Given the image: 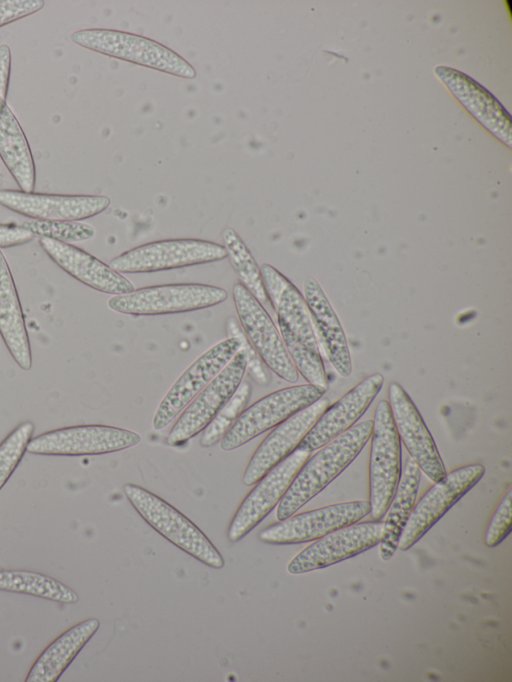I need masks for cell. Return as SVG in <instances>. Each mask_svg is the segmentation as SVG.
Returning a JSON list of instances; mask_svg holds the SVG:
<instances>
[{"instance_id":"6da1fadb","label":"cell","mask_w":512,"mask_h":682,"mask_svg":"<svg viewBox=\"0 0 512 682\" xmlns=\"http://www.w3.org/2000/svg\"><path fill=\"white\" fill-rule=\"evenodd\" d=\"M260 270L279 333L298 373L309 384L327 389V373L303 294L272 265L263 264Z\"/></svg>"},{"instance_id":"f546056e","label":"cell","mask_w":512,"mask_h":682,"mask_svg":"<svg viewBox=\"0 0 512 682\" xmlns=\"http://www.w3.org/2000/svg\"><path fill=\"white\" fill-rule=\"evenodd\" d=\"M251 394V384L248 381L241 382L228 403L202 430L203 432L199 440L201 447L209 448L221 441L229 428L246 408Z\"/></svg>"},{"instance_id":"4dcf8cb0","label":"cell","mask_w":512,"mask_h":682,"mask_svg":"<svg viewBox=\"0 0 512 682\" xmlns=\"http://www.w3.org/2000/svg\"><path fill=\"white\" fill-rule=\"evenodd\" d=\"M34 424L20 423L0 443V490L20 463L32 438Z\"/></svg>"},{"instance_id":"8fae6325","label":"cell","mask_w":512,"mask_h":682,"mask_svg":"<svg viewBox=\"0 0 512 682\" xmlns=\"http://www.w3.org/2000/svg\"><path fill=\"white\" fill-rule=\"evenodd\" d=\"M232 297L245 337L264 365L281 379L297 382L299 373L263 305L242 283L233 285Z\"/></svg>"},{"instance_id":"7a4b0ae2","label":"cell","mask_w":512,"mask_h":682,"mask_svg":"<svg viewBox=\"0 0 512 682\" xmlns=\"http://www.w3.org/2000/svg\"><path fill=\"white\" fill-rule=\"evenodd\" d=\"M372 420L353 425L305 461L278 503V521L295 514L341 474L370 439Z\"/></svg>"},{"instance_id":"ffe728a7","label":"cell","mask_w":512,"mask_h":682,"mask_svg":"<svg viewBox=\"0 0 512 682\" xmlns=\"http://www.w3.org/2000/svg\"><path fill=\"white\" fill-rule=\"evenodd\" d=\"M383 383L384 377L374 373L356 384L324 410L297 448L311 453L355 425L378 395Z\"/></svg>"},{"instance_id":"3957f363","label":"cell","mask_w":512,"mask_h":682,"mask_svg":"<svg viewBox=\"0 0 512 682\" xmlns=\"http://www.w3.org/2000/svg\"><path fill=\"white\" fill-rule=\"evenodd\" d=\"M124 493L138 514L155 531L201 563L220 569L224 559L206 535L179 510L145 488L127 483Z\"/></svg>"},{"instance_id":"d590c367","label":"cell","mask_w":512,"mask_h":682,"mask_svg":"<svg viewBox=\"0 0 512 682\" xmlns=\"http://www.w3.org/2000/svg\"><path fill=\"white\" fill-rule=\"evenodd\" d=\"M34 237L33 233L22 225L0 223V249L26 244Z\"/></svg>"},{"instance_id":"7c38bea8","label":"cell","mask_w":512,"mask_h":682,"mask_svg":"<svg viewBox=\"0 0 512 682\" xmlns=\"http://www.w3.org/2000/svg\"><path fill=\"white\" fill-rule=\"evenodd\" d=\"M246 368L247 353L241 346L230 362L179 414L166 443L169 446H178L202 431L236 392Z\"/></svg>"},{"instance_id":"9a60e30c","label":"cell","mask_w":512,"mask_h":682,"mask_svg":"<svg viewBox=\"0 0 512 682\" xmlns=\"http://www.w3.org/2000/svg\"><path fill=\"white\" fill-rule=\"evenodd\" d=\"M310 454L307 450L296 448L255 483L229 524L227 536L231 542L241 540L278 505Z\"/></svg>"},{"instance_id":"1f68e13d","label":"cell","mask_w":512,"mask_h":682,"mask_svg":"<svg viewBox=\"0 0 512 682\" xmlns=\"http://www.w3.org/2000/svg\"><path fill=\"white\" fill-rule=\"evenodd\" d=\"M39 238H50L64 243L82 242L94 237L93 226L80 221L30 220L22 224Z\"/></svg>"},{"instance_id":"cb8c5ba5","label":"cell","mask_w":512,"mask_h":682,"mask_svg":"<svg viewBox=\"0 0 512 682\" xmlns=\"http://www.w3.org/2000/svg\"><path fill=\"white\" fill-rule=\"evenodd\" d=\"M100 622L85 619L56 637L31 666L26 682H55L97 632Z\"/></svg>"},{"instance_id":"f1b7e54d","label":"cell","mask_w":512,"mask_h":682,"mask_svg":"<svg viewBox=\"0 0 512 682\" xmlns=\"http://www.w3.org/2000/svg\"><path fill=\"white\" fill-rule=\"evenodd\" d=\"M222 238L232 268L241 283L261 304L266 303L268 298L260 267L242 238L232 228H226L222 233Z\"/></svg>"},{"instance_id":"e575fe53","label":"cell","mask_w":512,"mask_h":682,"mask_svg":"<svg viewBox=\"0 0 512 682\" xmlns=\"http://www.w3.org/2000/svg\"><path fill=\"white\" fill-rule=\"evenodd\" d=\"M43 7L42 0H0V27L30 16Z\"/></svg>"},{"instance_id":"277c9868","label":"cell","mask_w":512,"mask_h":682,"mask_svg":"<svg viewBox=\"0 0 512 682\" xmlns=\"http://www.w3.org/2000/svg\"><path fill=\"white\" fill-rule=\"evenodd\" d=\"M71 41L88 50L178 77L192 79L194 68L168 47L149 38L111 29H82Z\"/></svg>"},{"instance_id":"8d00e7d4","label":"cell","mask_w":512,"mask_h":682,"mask_svg":"<svg viewBox=\"0 0 512 682\" xmlns=\"http://www.w3.org/2000/svg\"><path fill=\"white\" fill-rule=\"evenodd\" d=\"M11 73V51L8 45H0V116L6 107Z\"/></svg>"},{"instance_id":"4316f807","label":"cell","mask_w":512,"mask_h":682,"mask_svg":"<svg viewBox=\"0 0 512 682\" xmlns=\"http://www.w3.org/2000/svg\"><path fill=\"white\" fill-rule=\"evenodd\" d=\"M0 158L21 191L33 192L36 169L26 135L11 108L0 116Z\"/></svg>"},{"instance_id":"7402d4cb","label":"cell","mask_w":512,"mask_h":682,"mask_svg":"<svg viewBox=\"0 0 512 682\" xmlns=\"http://www.w3.org/2000/svg\"><path fill=\"white\" fill-rule=\"evenodd\" d=\"M304 299L314 332L327 359L342 377L352 373L351 355L345 332L320 284L308 277L304 281Z\"/></svg>"},{"instance_id":"ba28073f","label":"cell","mask_w":512,"mask_h":682,"mask_svg":"<svg viewBox=\"0 0 512 682\" xmlns=\"http://www.w3.org/2000/svg\"><path fill=\"white\" fill-rule=\"evenodd\" d=\"M227 257L223 245L194 239L152 241L113 258L109 266L119 273H151L211 263Z\"/></svg>"},{"instance_id":"d6986e66","label":"cell","mask_w":512,"mask_h":682,"mask_svg":"<svg viewBox=\"0 0 512 682\" xmlns=\"http://www.w3.org/2000/svg\"><path fill=\"white\" fill-rule=\"evenodd\" d=\"M329 404L327 398H320L275 426L251 456L243 474V483L254 485L289 456Z\"/></svg>"},{"instance_id":"836d02e7","label":"cell","mask_w":512,"mask_h":682,"mask_svg":"<svg viewBox=\"0 0 512 682\" xmlns=\"http://www.w3.org/2000/svg\"><path fill=\"white\" fill-rule=\"evenodd\" d=\"M229 332L231 336H238L242 342V347L245 349L247 353V368L246 372L250 375V377L259 385L262 386H267L270 383L271 376L266 369L265 366H263V362L258 356V354L255 352V350L252 348L248 340L246 339L245 335L242 333V331L239 329V327L234 323L232 320L231 323L228 324Z\"/></svg>"},{"instance_id":"d6a6232c","label":"cell","mask_w":512,"mask_h":682,"mask_svg":"<svg viewBox=\"0 0 512 682\" xmlns=\"http://www.w3.org/2000/svg\"><path fill=\"white\" fill-rule=\"evenodd\" d=\"M512 529V490L509 487L495 509L484 534V544L493 548L510 534Z\"/></svg>"},{"instance_id":"484cf974","label":"cell","mask_w":512,"mask_h":682,"mask_svg":"<svg viewBox=\"0 0 512 682\" xmlns=\"http://www.w3.org/2000/svg\"><path fill=\"white\" fill-rule=\"evenodd\" d=\"M436 72L446 82L454 95L459 98L460 102L466 106L467 110L510 146L509 115L497 100L466 76V85L471 91L469 92L462 81V74L450 68L440 67L436 69Z\"/></svg>"},{"instance_id":"30bf717a","label":"cell","mask_w":512,"mask_h":682,"mask_svg":"<svg viewBox=\"0 0 512 682\" xmlns=\"http://www.w3.org/2000/svg\"><path fill=\"white\" fill-rule=\"evenodd\" d=\"M485 467L480 463L461 466L434 482L415 503L403 529L397 549L407 551L443 517L483 477Z\"/></svg>"},{"instance_id":"8992f818","label":"cell","mask_w":512,"mask_h":682,"mask_svg":"<svg viewBox=\"0 0 512 682\" xmlns=\"http://www.w3.org/2000/svg\"><path fill=\"white\" fill-rule=\"evenodd\" d=\"M370 436L369 504L373 520H381L395 493L402 472L401 441L388 401L374 411Z\"/></svg>"},{"instance_id":"4fadbf2b","label":"cell","mask_w":512,"mask_h":682,"mask_svg":"<svg viewBox=\"0 0 512 682\" xmlns=\"http://www.w3.org/2000/svg\"><path fill=\"white\" fill-rule=\"evenodd\" d=\"M238 336H230L199 356L174 382L160 402L152 426L160 431L166 428L206 385L230 362L240 350Z\"/></svg>"},{"instance_id":"9c48e42d","label":"cell","mask_w":512,"mask_h":682,"mask_svg":"<svg viewBox=\"0 0 512 682\" xmlns=\"http://www.w3.org/2000/svg\"><path fill=\"white\" fill-rule=\"evenodd\" d=\"M140 441L141 436L129 429L99 424L76 425L31 438L26 452L53 456L99 455L131 448Z\"/></svg>"},{"instance_id":"5b68a950","label":"cell","mask_w":512,"mask_h":682,"mask_svg":"<svg viewBox=\"0 0 512 682\" xmlns=\"http://www.w3.org/2000/svg\"><path fill=\"white\" fill-rule=\"evenodd\" d=\"M326 389L313 384L285 387L245 408L220 442L224 451L246 444L323 397Z\"/></svg>"},{"instance_id":"83f0119b","label":"cell","mask_w":512,"mask_h":682,"mask_svg":"<svg viewBox=\"0 0 512 682\" xmlns=\"http://www.w3.org/2000/svg\"><path fill=\"white\" fill-rule=\"evenodd\" d=\"M0 591L31 595L63 604L78 602V594L48 575L28 570H0Z\"/></svg>"},{"instance_id":"2e32d148","label":"cell","mask_w":512,"mask_h":682,"mask_svg":"<svg viewBox=\"0 0 512 682\" xmlns=\"http://www.w3.org/2000/svg\"><path fill=\"white\" fill-rule=\"evenodd\" d=\"M383 521L356 522L337 529L299 552L287 565L290 574L322 569L354 557L377 545L383 537Z\"/></svg>"},{"instance_id":"ac0fdd59","label":"cell","mask_w":512,"mask_h":682,"mask_svg":"<svg viewBox=\"0 0 512 682\" xmlns=\"http://www.w3.org/2000/svg\"><path fill=\"white\" fill-rule=\"evenodd\" d=\"M0 205L20 215L43 221H80L106 210L102 195H68L0 189Z\"/></svg>"},{"instance_id":"52a82bcc","label":"cell","mask_w":512,"mask_h":682,"mask_svg":"<svg viewBox=\"0 0 512 682\" xmlns=\"http://www.w3.org/2000/svg\"><path fill=\"white\" fill-rule=\"evenodd\" d=\"M227 296L225 289L208 284L153 285L115 295L108 300V307L134 316L173 314L215 306L224 302Z\"/></svg>"},{"instance_id":"603a6c76","label":"cell","mask_w":512,"mask_h":682,"mask_svg":"<svg viewBox=\"0 0 512 682\" xmlns=\"http://www.w3.org/2000/svg\"><path fill=\"white\" fill-rule=\"evenodd\" d=\"M0 335L14 361L30 370L32 354L25 317L8 262L0 250Z\"/></svg>"},{"instance_id":"5bb4252c","label":"cell","mask_w":512,"mask_h":682,"mask_svg":"<svg viewBox=\"0 0 512 682\" xmlns=\"http://www.w3.org/2000/svg\"><path fill=\"white\" fill-rule=\"evenodd\" d=\"M370 513L367 500L336 503L271 524L260 531V541L274 545L298 544L317 540L337 529L359 522Z\"/></svg>"},{"instance_id":"d4e9b609","label":"cell","mask_w":512,"mask_h":682,"mask_svg":"<svg viewBox=\"0 0 512 682\" xmlns=\"http://www.w3.org/2000/svg\"><path fill=\"white\" fill-rule=\"evenodd\" d=\"M421 479V470L407 457L395 493L384 514L383 537L379 543V556L389 560L395 553L403 529L416 503Z\"/></svg>"},{"instance_id":"e0dca14e","label":"cell","mask_w":512,"mask_h":682,"mask_svg":"<svg viewBox=\"0 0 512 682\" xmlns=\"http://www.w3.org/2000/svg\"><path fill=\"white\" fill-rule=\"evenodd\" d=\"M388 404L400 441L409 457L433 482L447 474L434 439L410 396L397 382L388 387Z\"/></svg>"},{"instance_id":"44dd1931","label":"cell","mask_w":512,"mask_h":682,"mask_svg":"<svg viewBox=\"0 0 512 682\" xmlns=\"http://www.w3.org/2000/svg\"><path fill=\"white\" fill-rule=\"evenodd\" d=\"M39 244L62 270L94 290L112 295L135 290L121 273L79 247L44 237L39 238Z\"/></svg>"}]
</instances>
